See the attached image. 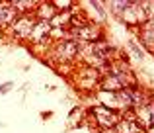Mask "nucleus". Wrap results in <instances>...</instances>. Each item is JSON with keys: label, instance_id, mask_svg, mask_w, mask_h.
<instances>
[{"label": "nucleus", "instance_id": "obj_3", "mask_svg": "<svg viewBox=\"0 0 154 133\" xmlns=\"http://www.w3.org/2000/svg\"><path fill=\"white\" fill-rule=\"evenodd\" d=\"M47 33H49V26H47V22H35L29 37L33 39V41H43V39L47 37Z\"/></svg>", "mask_w": 154, "mask_h": 133}, {"label": "nucleus", "instance_id": "obj_2", "mask_svg": "<svg viewBox=\"0 0 154 133\" xmlns=\"http://www.w3.org/2000/svg\"><path fill=\"white\" fill-rule=\"evenodd\" d=\"M16 18V8L12 4L0 2V24H10Z\"/></svg>", "mask_w": 154, "mask_h": 133}, {"label": "nucleus", "instance_id": "obj_7", "mask_svg": "<svg viewBox=\"0 0 154 133\" xmlns=\"http://www.w3.org/2000/svg\"><path fill=\"white\" fill-rule=\"evenodd\" d=\"M14 4V8L16 10H29L31 6H33L35 2H27V0H20V2H12Z\"/></svg>", "mask_w": 154, "mask_h": 133}, {"label": "nucleus", "instance_id": "obj_4", "mask_svg": "<svg viewBox=\"0 0 154 133\" xmlns=\"http://www.w3.org/2000/svg\"><path fill=\"white\" fill-rule=\"evenodd\" d=\"M76 49H78V47H76V43H74V41L63 43V45L59 47V51H60V55H63V57H72V55L76 53Z\"/></svg>", "mask_w": 154, "mask_h": 133}, {"label": "nucleus", "instance_id": "obj_5", "mask_svg": "<svg viewBox=\"0 0 154 133\" xmlns=\"http://www.w3.org/2000/svg\"><path fill=\"white\" fill-rule=\"evenodd\" d=\"M119 131L121 133H139L140 125H137L133 122H125V123H119Z\"/></svg>", "mask_w": 154, "mask_h": 133}, {"label": "nucleus", "instance_id": "obj_10", "mask_svg": "<svg viewBox=\"0 0 154 133\" xmlns=\"http://www.w3.org/2000/svg\"><path fill=\"white\" fill-rule=\"evenodd\" d=\"M78 33H80V37H84V39H92L94 37V35H92V30H80Z\"/></svg>", "mask_w": 154, "mask_h": 133}, {"label": "nucleus", "instance_id": "obj_9", "mask_svg": "<svg viewBox=\"0 0 154 133\" xmlns=\"http://www.w3.org/2000/svg\"><path fill=\"white\" fill-rule=\"evenodd\" d=\"M39 12H41V16H47V18H51V16H53V8H51V6H47V4H43Z\"/></svg>", "mask_w": 154, "mask_h": 133}, {"label": "nucleus", "instance_id": "obj_1", "mask_svg": "<svg viewBox=\"0 0 154 133\" xmlns=\"http://www.w3.org/2000/svg\"><path fill=\"white\" fill-rule=\"evenodd\" d=\"M33 26H35L33 20L22 18V20H18V22H16L14 30H16V33H18L20 37H27V35H31V30H33Z\"/></svg>", "mask_w": 154, "mask_h": 133}, {"label": "nucleus", "instance_id": "obj_12", "mask_svg": "<svg viewBox=\"0 0 154 133\" xmlns=\"http://www.w3.org/2000/svg\"><path fill=\"white\" fill-rule=\"evenodd\" d=\"M150 131H152V133H154V125H152V129H150Z\"/></svg>", "mask_w": 154, "mask_h": 133}, {"label": "nucleus", "instance_id": "obj_11", "mask_svg": "<svg viewBox=\"0 0 154 133\" xmlns=\"http://www.w3.org/2000/svg\"><path fill=\"white\" fill-rule=\"evenodd\" d=\"M55 4L59 8H68V6H70V2H55Z\"/></svg>", "mask_w": 154, "mask_h": 133}, {"label": "nucleus", "instance_id": "obj_6", "mask_svg": "<svg viewBox=\"0 0 154 133\" xmlns=\"http://www.w3.org/2000/svg\"><path fill=\"white\" fill-rule=\"evenodd\" d=\"M98 119L103 123V125H111V123L115 122V116H113L111 112L107 114V112H103V110H98Z\"/></svg>", "mask_w": 154, "mask_h": 133}, {"label": "nucleus", "instance_id": "obj_8", "mask_svg": "<svg viewBox=\"0 0 154 133\" xmlns=\"http://www.w3.org/2000/svg\"><path fill=\"white\" fill-rule=\"evenodd\" d=\"M68 20V16L66 14H63V16H55L53 18V26H60V24H64Z\"/></svg>", "mask_w": 154, "mask_h": 133}]
</instances>
